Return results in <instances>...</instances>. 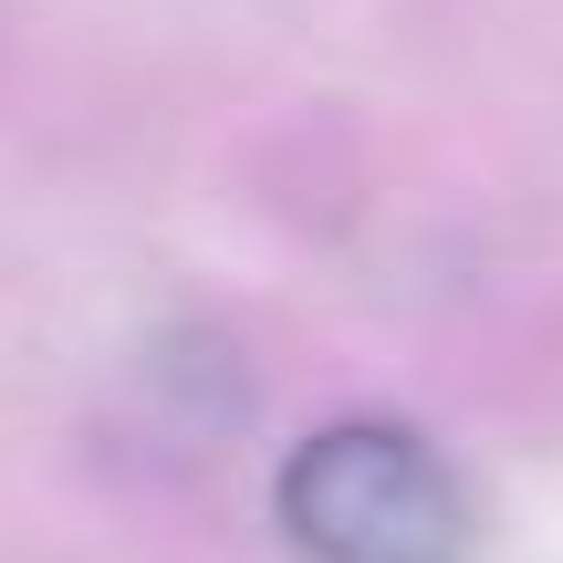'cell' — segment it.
I'll use <instances>...</instances> for the list:
<instances>
[{
    "label": "cell",
    "instance_id": "1",
    "mask_svg": "<svg viewBox=\"0 0 563 563\" xmlns=\"http://www.w3.org/2000/svg\"><path fill=\"white\" fill-rule=\"evenodd\" d=\"M272 522L302 563H470V490L418 428L334 418L282 460Z\"/></svg>",
    "mask_w": 563,
    "mask_h": 563
}]
</instances>
